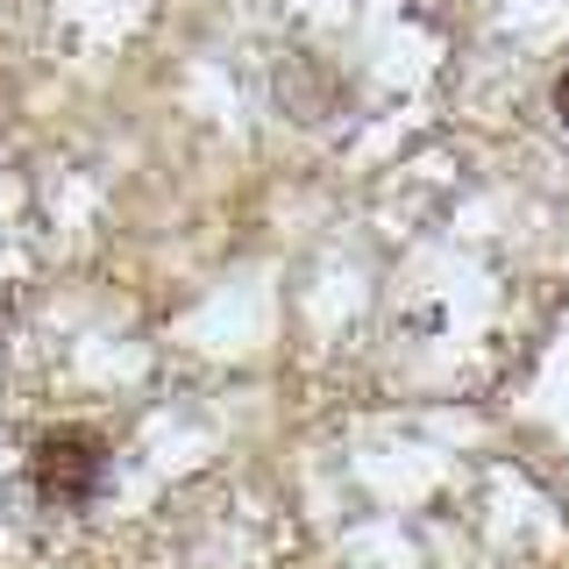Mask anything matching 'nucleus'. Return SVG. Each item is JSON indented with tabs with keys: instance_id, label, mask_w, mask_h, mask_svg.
Segmentation results:
<instances>
[{
	"instance_id": "1",
	"label": "nucleus",
	"mask_w": 569,
	"mask_h": 569,
	"mask_svg": "<svg viewBox=\"0 0 569 569\" xmlns=\"http://www.w3.org/2000/svg\"><path fill=\"white\" fill-rule=\"evenodd\" d=\"M29 477H36V491H43L50 506H86V498L100 491V477H107V441L93 427H50V435H36V449H29Z\"/></svg>"
},
{
	"instance_id": "2",
	"label": "nucleus",
	"mask_w": 569,
	"mask_h": 569,
	"mask_svg": "<svg viewBox=\"0 0 569 569\" xmlns=\"http://www.w3.org/2000/svg\"><path fill=\"white\" fill-rule=\"evenodd\" d=\"M556 114H562V129H569V64H562V79H556Z\"/></svg>"
}]
</instances>
